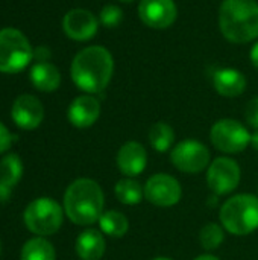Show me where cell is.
Returning a JSON list of instances; mask_svg holds the SVG:
<instances>
[{
    "mask_svg": "<svg viewBox=\"0 0 258 260\" xmlns=\"http://www.w3.org/2000/svg\"><path fill=\"white\" fill-rule=\"evenodd\" d=\"M55 248L44 238H33L27 241L21 250V260H55Z\"/></svg>",
    "mask_w": 258,
    "mask_h": 260,
    "instance_id": "obj_23",
    "label": "cell"
},
{
    "mask_svg": "<svg viewBox=\"0 0 258 260\" xmlns=\"http://www.w3.org/2000/svg\"><path fill=\"white\" fill-rule=\"evenodd\" d=\"M152 260H172V259H169V257H155V259H152Z\"/></svg>",
    "mask_w": 258,
    "mask_h": 260,
    "instance_id": "obj_32",
    "label": "cell"
},
{
    "mask_svg": "<svg viewBox=\"0 0 258 260\" xmlns=\"http://www.w3.org/2000/svg\"><path fill=\"white\" fill-rule=\"evenodd\" d=\"M245 119L248 122L249 126L258 129V96L252 98L245 108Z\"/></svg>",
    "mask_w": 258,
    "mask_h": 260,
    "instance_id": "obj_26",
    "label": "cell"
},
{
    "mask_svg": "<svg viewBox=\"0 0 258 260\" xmlns=\"http://www.w3.org/2000/svg\"><path fill=\"white\" fill-rule=\"evenodd\" d=\"M222 227L236 236H245L258 229V198L251 193L227 200L219 213Z\"/></svg>",
    "mask_w": 258,
    "mask_h": 260,
    "instance_id": "obj_4",
    "label": "cell"
},
{
    "mask_svg": "<svg viewBox=\"0 0 258 260\" xmlns=\"http://www.w3.org/2000/svg\"><path fill=\"white\" fill-rule=\"evenodd\" d=\"M33 50L27 38L14 27L0 30V72L17 73L27 67Z\"/></svg>",
    "mask_w": 258,
    "mask_h": 260,
    "instance_id": "obj_5",
    "label": "cell"
},
{
    "mask_svg": "<svg viewBox=\"0 0 258 260\" xmlns=\"http://www.w3.org/2000/svg\"><path fill=\"white\" fill-rule=\"evenodd\" d=\"M100 232L111 238H123L129 230L128 218L119 210H106L99 219Z\"/></svg>",
    "mask_w": 258,
    "mask_h": 260,
    "instance_id": "obj_20",
    "label": "cell"
},
{
    "mask_svg": "<svg viewBox=\"0 0 258 260\" xmlns=\"http://www.w3.org/2000/svg\"><path fill=\"white\" fill-rule=\"evenodd\" d=\"M0 251H2V244H0Z\"/></svg>",
    "mask_w": 258,
    "mask_h": 260,
    "instance_id": "obj_34",
    "label": "cell"
},
{
    "mask_svg": "<svg viewBox=\"0 0 258 260\" xmlns=\"http://www.w3.org/2000/svg\"><path fill=\"white\" fill-rule=\"evenodd\" d=\"M114 193H116V198L122 204L135 206V204H140L141 200L144 198V187H141V184L137 180L126 177L117 181L114 187Z\"/></svg>",
    "mask_w": 258,
    "mask_h": 260,
    "instance_id": "obj_21",
    "label": "cell"
},
{
    "mask_svg": "<svg viewBox=\"0 0 258 260\" xmlns=\"http://www.w3.org/2000/svg\"><path fill=\"white\" fill-rule=\"evenodd\" d=\"M30 81L40 91H55L61 84L59 70L50 62H36L30 69Z\"/></svg>",
    "mask_w": 258,
    "mask_h": 260,
    "instance_id": "obj_19",
    "label": "cell"
},
{
    "mask_svg": "<svg viewBox=\"0 0 258 260\" xmlns=\"http://www.w3.org/2000/svg\"><path fill=\"white\" fill-rule=\"evenodd\" d=\"M249 58H251V62H252V66H254V67H255V69L258 70V40L255 41V44L252 46V49H251Z\"/></svg>",
    "mask_w": 258,
    "mask_h": 260,
    "instance_id": "obj_29",
    "label": "cell"
},
{
    "mask_svg": "<svg viewBox=\"0 0 258 260\" xmlns=\"http://www.w3.org/2000/svg\"><path fill=\"white\" fill-rule=\"evenodd\" d=\"M62 209L52 198H36L24 210V224L29 232L38 236L56 233L62 225Z\"/></svg>",
    "mask_w": 258,
    "mask_h": 260,
    "instance_id": "obj_6",
    "label": "cell"
},
{
    "mask_svg": "<svg viewBox=\"0 0 258 260\" xmlns=\"http://www.w3.org/2000/svg\"><path fill=\"white\" fill-rule=\"evenodd\" d=\"M105 197L102 187L90 178L73 181L64 193V212L76 225H91L103 213Z\"/></svg>",
    "mask_w": 258,
    "mask_h": 260,
    "instance_id": "obj_2",
    "label": "cell"
},
{
    "mask_svg": "<svg viewBox=\"0 0 258 260\" xmlns=\"http://www.w3.org/2000/svg\"><path fill=\"white\" fill-rule=\"evenodd\" d=\"M148 139L151 146L157 152H166L172 148L175 142V131L166 122H157L151 126L148 133Z\"/></svg>",
    "mask_w": 258,
    "mask_h": 260,
    "instance_id": "obj_22",
    "label": "cell"
},
{
    "mask_svg": "<svg viewBox=\"0 0 258 260\" xmlns=\"http://www.w3.org/2000/svg\"><path fill=\"white\" fill-rule=\"evenodd\" d=\"M219 29L234 44L258 40L257 0H224L219 8Z\"/></svg>",
    "mask_w": 258,
    "mask_h": 260,
    "instance_id": "obj_3",
    "label": "cell"
},
{
    "mask_svg": "<svg viewBox=\"0 0 258 260\" xmlns=\"http://www.w3.org/2000/svg\"><path fill=\"white\" fill-rule=\"evenodd\" d=\"M12 120L21 129H35L44 119L43 104L32 94H21L12 105Z\"/></svg>",
    "mask_w": 258,
    "mask_h": 260,
    "instance_id": "obj_13",
    "label": "cell"
},
{
    "mask_svg": "<svg viewBox=\"0 0 258 260\" xmlns=\"http://www.w3.org/2000/svg\"><path fill=\"white\" fill-rule=\"evenodd\" d=\"M246 76L233 67H224L213 75V85L216 91L224 98H237L246 90Z\"/></svg>",
    "mask_w": 258,
    "mask_h": 260,
    "instance_id": "obj_16",
    "label": "cell"
},
{
    "mask_svg": "<svg viewBox=\"0 0 258 260\" xmlns=\"http://www.w3.org/2000/svg\"><path fill=\"white\" fill-rule=\"evenodd\" d=\"M193 260H219L216 256H213V254H202V256H198L196 259Z\"/></svg>",
    "mask_w": 258,
    "mask_h": 260,
    "instance_id": "obj_31",
    "label": "cell"
},
{
    "mask_svg": "<svg viewBox=\"0 0 258 260\" xmlns=\"http://www.w3.org/2000/svg\"><path fill=\"white\" fill-rule=\"evenodd\" d=\"M123 20V11L117 5H105L99 14V21L105 27H117Z\"/></svg>",
    "mask_w": 258,
    "mask_h": 260,
    "instance_id": "obj_25",
    "label": "cell"
},
{
    "mask_svg": "<svg viewBox=\"0 0 258 260\" xmlns=\"http://www.w3.org/2000/svg\"><path fill=\"white\" fill-rule=\"evenodd\" d=\"M119 2H123V3H131V2H134V0H119Z\"/></svg>",
    "mask_w": 258,
    "mask_h": 260,
    "instance_id": "obj_33",
    "label": "cell"
},
{
    "mask_svg": "<svg viewBox=\"0 0 258 260\" xmlns=\"http://www.w3.org/2000/svg\"><path fill=\"white\" fill-rule=\"evenodd\" d=\"M23 174V165L18 155L8 154L0 161V201H6L11 190L17 186Z\"/></svg>",
    "mask_w": 258,
    "mask_h": 260,
    "instance_id": "obj_17",
    "label": "cell"
},
{
    "mask_svg": "<svg viewBox=\"0 0 258 260\" xmlns=\"http://www.w3.org/2000/svg\"><path fill=\"white\" fill-rule=\"evenodd\" d=\"M70 73L73 82L82 91L100 93L108 87L114 73L113 55L103 46L85 47L73 58Z\"/></svg>",
    "mask_w": 258,
    "mask_h": 260,
    "instance_id": "obj_1",
    "label": "cell"
},
{
    "mask_svg": "<svg viewBox=\"0 0 258 260\" xmlns=\"http://www.w3.org/2000/svg\"><path fill=\"white\" fill-rule=\"evenodd\" d=\"M68 120L76 128H88L96 123L100 116V102L90 94L76 98L67 111Z\"/></svg>",
    "mask_w": 258,
    "mask_h": 260,
    "instance_id": "obj_15",
    "label": "cell"
},
{
    "mask_svg": "<svg viewBox=\"0 0 258 260\" xmlns=\"http://www.w3.org/2000/svg\"><path fill=\"white\" fill-rule=\"evenodd\" d=\"M138 15L152 29H167L175 23L178 8L173 0H140Z\"/></svg>",
    "mask_w": 258,
    "mask_h": 260,
    "instance_id": "obj_11",
    "label": "cell"
},
{
    "mask_svg": "<svg viewBox=\"0 0 258 260\" xmlns=\"http://www.w3.org/2000/svg\"><path fill=\"white\" fill-rule=\"evenodd\" d=\"M11 143H12V136L11 133L8 131V128L0 122V154L8 151L11 148Z\"/></svg>",
    "mask_w": 258,
    "mask_h": 260,
    "instance_id": "obj_27",
    "label": "cell"
},
{
    "mask_svg": "<svg viewBox=\"0 0 258 260\" xmlns=\"http://www.w3.org/2000/svg\"><path fill=\"white\" fill-rule=\"evenodd\" d=\"M240 166L230 157H219L208 166L207 184L216 195H228L240 183Z\"/></svg>",
    "mask_w": 258,
    "mask_h": 260,
    "instance_id": "obj_9",
    "label": "cell"
},
{
    "mask_svg": "<svg viewBox=\"0 0 258 260\" xmlns=\"http://www.w3.org/2000/svg\"><path fill=\"white\" fill-rule=\"evenodd\" d=\"M62 27L68 38L75 41H88L99 29V20L91 11L76 8L64 15Z\"/></svg>",
    "mask_w": 258,
    "mask_h": 260,
    "instance_id": "obj_12",
    "label": "cell"
},
{
    "mask_svg": "<svg viewBox=\"0 0 258 260\" xmlns=\"http://www.w3.org/2000/svg\"><path fill=\"white\" fill-rule=\"evenodd\" d=\"M170 161L178 171L184 174H199L208 168L210 151L202 142L187 139L179 142L172 149Z\"/></svg>",
    "mask_w": 258,
    "mask_h": 260,
    "instance_id": "obj_8",
    "label": "cell"
},
{
    "mask_svg": "<svg viewBox=\"0 0 258 260\" xmlns=\"http://www.w3.org/2000/svg\"><path fill=\"white\" fill-rule=\"evenodd\" d=\"M106 242L99 230L88 229L76 239V253L81 260H100L105 254Z\"/></svg>",
    "mask_w": 258,
    "mask_h": 260,
    "instance_id": "obj_18",
    "label": "cell"
},
{
    "mask_svg": "<svg viewBox=\"0 0 258 260\" xmlns=\"http://www.w3.org/2000/svg\"><path fill=\"white\" fill-rule=\"evenodd\" d=\"M211 143L225 154H239L251 145V134L245 125L236 119H220L210 131Z\"/></svg>",
    "mask_w": 258,
    "mask_h": 260,
    "instance_id": "obj_7",
    "label": "cell"
},
{
    "mask_svg": "<svg viewBox=\"0 0 258 260\" xmlns=\"http://www.w3.org/2000/svg\"><path fill=\"white\" fill-rule=\"evenodd\" d=\"M251 146L258 151V129L254 133V134H251Z\"/></svg>",
    "mask_w": 258,
    "mask_h": 260,
    "instance_id": "obj_30",
    "label": "cell"
},
{
    "mask_svg": "<svg viewBox=\"0 0 258 260\" xmlns=\"http://www.w3.org/2000/svg\"><path fill=\"white\" fill-rule=\"evenodd\" d=\"M182 189L179 181L169 174H155L144 184V198L158 207H172L179 203Z\"/></svg>",
    "mask_w": 258,
    "mask_h": 260,
    "instance_id": "obj_10",
    "label": "cell"
},
{
    "mask_svg": "<svg viewBox=\"0 0 258 260\" xmlns=\"http://www.w3.org/2000/svg\"><path fill=\"white\" fill-rule=\"evenodd\" d=\"M224 239H225L224 227L216 222L205 224L199 232V242H201L202 248L207 251L217 250L222 245Z\"/></svg>",
    "mask_w": 258,
    "mask_h": 260,
    "instance_id": "obj_24",
    "label": "cell"
},
{
    "mask_svg": "<svg viewBox=\"0 0 258 260\" xmlns=\"http://www.w3.org/2000/svg\"><path fill=\"white\" fill-rule=\"evenodd\" d=\"M148 165L146 148L140 142H126L117 152V168L126 177L140 175Z\"/></svg>",
    "mask_w": 258,
    "mask_h": 260,
    "instance_id": "obj_14",
    "label": "cell"
},
{
    "mask_svg": "<svg viewBox=\"0 0 258 260\" xmlns=\"http://www.w3.org/2000/svg\"><path fill=\"white\" fill-rule=\"evenodd\" d=\"M33 56H35L40 62H46V59L50 58V52H49L47 47L40 46V47H36V49L33 50Z\"/></svg>",
    "mask_w": 258,
    "mask_h": 260,
    "instance_id": "obj_28",
    "label": "cell"
}]
</instances>
